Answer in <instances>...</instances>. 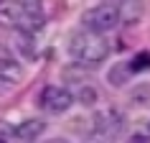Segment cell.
Instances as JSON below:
<instances>
[{"label":"cell","instance_id":"cell-10","mask_svg":"<svg viewBox=\"0 0 150 143\" xmlns=\"http://www.w3.org/2000/svg\"><path fill=\"white\" fill-rule=\"evenodd\" d=\"M48 143H66V141H59V138H56V141H48Z\"/></svg>","mask_w":150,"mask_h":143},{"label":"cell","instance_id":"cell-6","mask_svg":"<svg viewBox=\"0 0 150 143\" xmlns=\"http://www.w3.org/2000/svg\"><path fill=\"white\" fill-rule=\"evenodd\" d=\"M110 5L117 8L120 18H122L125 23H132V21H137V16H140V0H112Z\"/></svg>","mask_w":150,"mask_h":143},{"label":"cell","instance_id":"cell-8","mask_svg":"<svg viewBox=\"0 0 150 143\" xmlns=\"http://www.w3.org/2000/svg\"><path fill=\"white\" fill-rule=\"evenodd\" d=\"M21 77V64L10 56H0V82H16Z\"/></svg>","mask_w":150,"mask_h":143},{"label":"cell","instance_id":"cell-5","mask_svg":"<svg viewBox=\"0 0 150 143\" xmlns=\"http://www.w3.org/2000/svg\"><path fill=\"white\" fill-rule=\"evenodd\" d=\"M122 130V118H120L115 110H104L94 118V133H92V141L97 143H112Z\"/></svg>","mask_w":150,"mask_h":143},{"label":"cell","instance_id":"cell-1","mask_svg":"<svg viewBox=\"0 0 150 143\" xmlns=\"http://www.w3.org/2000/svg\"><path fill=\"white\" fill-rule=\"evenodd\" d=\"M0 18L16 26L18 31L33 33L43 26V8H41V0H3Z\"/></svg>","mask_w":150,"mask_h":143},{"label":"cell","instance_id":"cell-4","mask_svg":"<svg viewBox=\"0 0 150 143\" xmlns=\"http://www.w3.org/2000/svg\"><path fill=\"white\" fill-rule=\"evenodd\" d=\"M38 105H41L46 112H66L71 105H74V95H71V89H66V87L48 84V87L41 89Z\"/></svg>","mask_w":150,"mask_h":143},{"label":"cell","instance_id":"cell-7","mask_svg":"<svg viewBox=\"0 0 150 143\" xmlns=\"http://www.w3.org/2000/svg\"><path fill=\"white\" fill-rule=\"evenodd\" d=\"M43 128H46V123L43 120H25L23 125H18L16 128V135L18 138H23V141H36L41 133H43Z\"/></svg>","mask_w":150,"mask_h":143},{"label":"cell","instance_id":"cell-9","mask_svg":"<svg viewBox=\"0 0 150 143\" xmlns=\"http://www.w3.org/2000/svg\"><path fill=\"white\" fill-rule=\"evenodd\" d=\"M127 66H130V74H135V72H142V69H150V54H148V51L137 54L132 61L127 64Z\"/></svg>","mask_w":150,"mask_h":143},{"label":"cell","instance_id":"cell-12","mask_svg":"<svg viewBox=\"0 0 150 143\" xmlns=\"http://www.w3.org/2000/svg\"><path fill=\"white\" fill-rule=\"evenodd\" d=\"M0 143H5V141H3V138H0Z\"/></svg>","mask_w":150,"mask_h":143},{"label":"cell","instance_id":"cell-3","mask_svg":"<svg viewBox=\"0 0 150 143\" xmlns=\"http://www.w3.org/2000/svg\"><path fill=\"white\" fill-rule=\"evenodd\" d=\"M81 23H84V28H87V31L104 36V33L115 31V28L122 23V18H120V13H117V8H115V5L104 3V5L89 8L87 13L81 16Z\"/></svg>","mask_w":150,"mask_h":143},{"label":"cell","instance_id":"cell-11","mask_svg":"<svg viewBox=\"0 0 150 143\" xmlns=\"http://www.w3.org/2000/svg\"><path fill=\"white\" fill-rule=\"evenodd\" d=\"M148 133H150V123H148Z\"/></svg>","mask_w":150,"mask_h":143},{"label":"cell","instance_id":"cell-2","mask_svg":"<svg viewBox=\"0 0 150 143\" xmlns=\"http://www.w3.org/2000/svg\"><path fill=\"white\" fill-rule=\"evenodd\" d=\"M107 51H110L107 41H104L99 33H92V31H87V28L76 31L71 36V41H69L71 59L76 64H81V66H97V64H102L104 59H107Z\"/></svg>","mask_w":150,"mask_h":143}]
</instances>
